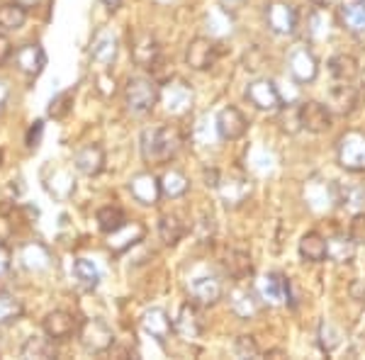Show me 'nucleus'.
Segmentation results:
<instances>
[{
    "instance_id": "nucleus-1",
    "label": "nucleus",
    "mask_w": 365,
    "mask_h": 360,
    "mask_svg": "<svg viewBox=\"0 0 365 360\" xmlns=\"http://www.w3.org/2000/svg\"><path fill=\"white\" fill-rule=\"evenodd\" d=\"M141 158L151 166H163V163L173 161L182 149V134L178 127L161 125V127H149L141 132L139 139Z\"/></svg>"
},
{
    "instance_id": "nucleus-2",
    "label": "nucleus",
    "mask_w": 365,
    "mask_h": 360,
    "mask_svg": "<svg viewBox=\"0 0 365 360\" xmlns=\"http://www.w3.org/2000/svg\"><path fill=\"white\" fill-rule=\"evenodd\" d=\"M161 100V91L151 78H144V76H134V78L127 81L125 86V105L127 112L134 117H144L149 115L151 110L158 105Z\"/></svg>"
},
{
    "instance_id": "nucleus-3",
    "label": "nucleus",
    "mask_w": 365,
    "mask_h": 360,
    "mask_svg": "<svg viewBox=\"0 0 365 360\" xmlns=\"http://www.w3.org/2000/svg\"><path fill=\"white\" fill-rule=\"evenodd\" d=\"M336 161L341 168L351 173H363L365 170V132L351 129L339 139L336 146Z\"/></svg>"
},
{
    "instance_id": "nucleus-4",
    "label": "nucleus",
    "mask_w": 365,
    "mask_h": 360,
    "mask_svg": "<svg viewBox=\"0 0 365 360\" xmlns=\"http://www.w3.org/2000/svg\"><path fill=\"white\" fill-rule=\"evenodd\" d=\"M78 341L88 353H108L115 346V334L105 319H86L78 326Z\"/></svg>"
},
{
    "instance_id": "nucleus-5",
    "label": "nucleus",
    "mask_w": 365,
    "mask_h": 360,
    "mask_svg": "<svg viewBox=\"0 0 365 360\" xmlns=\"http://www.w3.org/2000/svg\"><path fill=\"white\" fill-rule=\"evenodd\" d=\"M263 15H266V25L273 34H280V37L295 34L299 15L290 3H285V0H270V3H266Z\"/></svg>"
},
{
    "instance_id": "nucleus-6",
    "label": "nucleus",
    "mask_w": 365,
    "mask_h": 360,
    "mask_svg": "<svg viewBox=\"0 0 365 360\" xmlns=\"http://www.w3.org/2000/svg\"><path fill=\"white\" fill-rule=\"evenodd\" d=\"M222 44L212 37H195L185 49V63L192 71H210L220 61Z\"/></svg>"
},
{
    "instance_id": "nucleus-7",
    "label": "nucleus",
    "mask_w": 365,
    "mask_h": 360,
    "mask_svg": "<svg viewBox=\"0 0 365 360\" xmlns=\"http://www.w3.org/2000/svg\"><path fill=\"white\" fill-rule=\"evenodd\" d=\"M246 100L261 112H280V108H285L278 86L268 78L251 81V83L246 86Z\"/></svg>"
},
{
    "instance_id": "nucleus-8",
    "label": "nucleus",
    "mask_w": 365,
    "mask_h": 360,
    "mask_svg": "<svg viewBox=\"0 0 365 360\" xmlns=\"http://www.w3.org/2000/svg\"><path fill=\"white\" fill-rule=\"evenodd\" d=\"M161 103H163V108H166L168 115L182 117L192 110L195 93H192L190 83H185V81H168L161 91Z\"/></svg>"
},
{
    "instance_id": "nucleus-9",
    "label": "nucleus",
    "mask_w": 365,
    "mask_h": 360,
    "mask_svg": "<svg viewBox=\"0 0 365 360\" xmlns=\"http://www.w3.org/2000/svg\"><path fill=\"white\" fill-rule=\"evenodd\" d=\"M299 110V127L307 129L309 134H324L331 129V110L322 105L319 100H304L297 105Z\"/></svg>"
},
{
    "instance_id": "nucleus-10",
    "label": "nucleus",
    "mask_w": 365,
    "mask_h": 360,
    "mask_svg": "<svg viewBox=\"0 0 365 360\" xmlns=\"http://www.w3.org/2000/svg\"><path fill=\"white\" fill-rule=\"evenodd\" d=\"M215 129L222 141H237L249 132V120H246V115L239 108L227 105V108H222L217 112Z\"/></svg>"
},
{
    "instance_id": "nucleus-11",
    "label": "nucleus",
    "mask_w": 365,
    "mask_h": 360,
    "mask_svg": "<svg viewBox=\"0 0 365 360\" xmlns=\"http://www.w3.org/2000/svg\"><path fill=\"white\" fill-rule=\"evenodd\" d=\"M361 98H363V88L351 86V81H339L329 91V110L336 112L341 117L353 115V112L361 108Z\"/></svg>"
},
{
    "instance_id": "nucleus-12",
    "label": "nucleus",
    "mask_w": 365,
    "mask_h": 360,
    "mask_svg": "<svg viewBox=\"0 0 365 360\" xmlns=\"http://www.w3.org/2000/svg\"><path fill=\"white\" fill-rule=\"evenodd\" d=\"M287 68L297 83H314L319 76V61L307 46H295L287 56Z\"/></svg>"
},
{
    "instance_id": "nucleus-13",
    "label": "nucleus",
    "mask_w": 365,
    "mask_h": 360,
    "mask_svg": "<svg viewBox=\"0 0 365 360\" xmlns=\"http://www.w3.org/2000/svg\"><path fill=\"white\" fill-rule=\"evenodd\" d=\"M42 331L49 336L51 341L61 344V341H68V339H73V336L78 334V322H76V317L68 314V312L54 309V312H49V314L44 317Z\"/></svg>"
},
{
    "instance_id": "nucleus-14",
    "label": "nucleus",
    "mask_w": 365,
    "mask_h": 360,
    "mask_svg": "<svg viewBox=\"0 0 365 360\" xmlns=\"http://www.w3.org/2000/svg\"><path fill=\"white\" fill-rule=\"evenodd\" d=\"M256 292L261 294L263 302L268 304H282V302H292V290H290V280L282 273H268L258 280Z\"/></svg>"
},
{
    "instance_id": "nucleus-15",
    "label": "nucleus",
    "mask_w": 365,
    "mask_h": 360,
    "mask_svg": "<svg viewBox=\"0 0 365 360\" xmlns=\"http://www.w3.org/2000/svg\"><path fill=\"white\" fill-rule=\"evenodd\" d=\"M129 51H132V58L134 63L141 68H149V71H156L158 66L163 63V54H161V46L151 34H139V37L132 39V46H129Z\"/></svg>"
},
{
    "instance_id": "nucleus-16",
    "label": "nucleus",
    "mask_w": 365,
    "mask_h": 360,
    "mask_svg": "<svg viewBox=\"0 0 365 360\" xmlns=\"http://www.w3.org/2000/svg\"><path fill=\"white\" fill-rule=\"evenodd\" d=\"M129 192H132V197L137 200L139 205H144V207H154L158 205V200L163 197L161 192V180L156 178L154 173H137L132 175V180H129Z\"/></svg>"
},
{
    "instance_id": "nucleus-17",
    "label": "nucleus",
    "mask_w": 365,
    "mask_h": 360,
    "mask_svg": "<svg viewBox=\"0 0 365 360\" xmlns=\"http://www.w3.org/2000/svg\"><path fill=\"white\" fill-rule=\"evenodd\" d=\"M15 66L27 78H37L46 66V51L42 44H22L20 49L13 51Z\"/></svg>"
},
{
    "instance_id": "nucleus-18",
    "label": "nucleus",
    "mask_w": 365,
    "mask_h": 360,
    "mask_svg": "<svg viewBox=\"0 0 365 360\" xmlns=\"http://www.w3.org/2000/svg\"><path fill=\"white\" fill-rule=\"evenodd\" d=\"M187 290H190V302H195L197 307H212L222 299V294H225V285H222L220 277L202 275V277H195Z\"/></svg>"
},
{
    "instance_id": "nucleus-19",
    "label": "nucleus",
    "mask_w": 365,
    "mask_h": 360,
    "mask_svg": "<svg viewBox=\"0 0 365 360\" xmlns=\"http://www.w3.org/2000/svg\"><path fill=\"white\" fill-rule=\"evenodd\" d=\"M173 331L182 336L185 341H192V339H200V336H202L205 324H202V314H200L195 302H187L180 307L178 317H175V322H173Z\"/></svg>"
},
{
    "instance_id": "nucleus-20",
    "label": "nucleus",
    "mask_w": 365,
    "mask_h": 360,
    "mask_svg": "<svg viewBox=\"0 0 365 360\" xmlns=\"http://www.w3.org/2000/svg\"><path fill=\"white\" fill-rule=\"evenodd\" d=\"M146 227L141 222H127L125 227H120L117 232L108 234V249L113 253H125L127 249H132L134 244L144 241Z\"/></svg>"
},
{
    "instance_id": "nucleus-21",
    "label": "nucleus",
    "mask_w": 365,
    "mask_h": 360,
    "mask_svg": "<svg viewBox=\"0 0 365 360\" xmlns=\"http://www.w3.org/2000/svg\"><path fill=\"white\" fill-rule=\"evenodd\" d=\"M215 190H220V197L227 207H239L251 195V182L241 175H229V178H220V185Z\"/></svg>"
},
{
    "instance_id": "nucleus-22",
    "label": "nucleus",
    "mask_w": 365,
    "mask_h": 360,
    "mask_svg": "<svg viewBox=\"0 0 365 360\" xmlns=\"http://www.w3.org/2000/svg\"><path fill=\"white\" fill-rule=\"evenodd\" d=\"M339 20L356 37H365V0H341Z\"/></svg>"
},
{
    "instance_id": "nucleus-23",
    "label": "nucleus",
    "mask_w": 365,
    "mask_h": 360,
    "mask_svg": "<svg viewBox=\"0 0 365 360\" xmlns=\"http://www.w3.org/2000/svg\"><path fill=\"white\" fill-rule=\"evenodd\" d=\"M73 166H76L78 173L88 175V178H93V175H100V173H103V168H105V149L100 144L83 146L81 151H76Z\"/></svg>"
},
{
    "instance_id": "nucleus-24",
    "label": "nucleus",
    "mask_w": 365,
    "mask_h": 360,
    "mask_svg": "<svg viewBox=\"0 0 365 360\" xmlns=\"http://www.w3.org/2000/svg\"><path fill=\"white\" fill-rule=\"evenodd\" d=\"M141 329L156 341H166L173 331V322H170L168 312L161 307H151L141 314Z\"/></svg>"
},
{
    "instance_id": "nucleus-25",
    "label": "nucleus",
    "mask_w": 365,
    "mask_h": 360,
    "mask_svg": "<svg viewBox=\"0 0 365 360\" xmlns=\"http://www.w3.org/2000/svg\"><path fill=\"white\" fill-rule=\"evenodd\" d=\"M299 258L304 263H324L329 258V241L319 232H307L299 239Z\"/></svg>"
},
{
    "instance_id": "nucleus-26",
    "label": "nucleus",
    "mask_w": 365,
    "mask_h": 360,
    "mask_svg": "<svg viewBox=\"0 0 365 360\" xmlns=\"http://www.w3.org/2000/svg\"><path fill=\"white\" fill-rule=\"evenodd\" d=\"M20 258H22V265L32 273H44L54 265V258H51L49 249L39 241H32V244H25L20 251Z\"/></svg>"
},
{
    "instance_id": "nucleus-27",
    "label": "nucleus",
    "mask_w": 365,
    "mask_h": 360,
    "mask_svg": "<svg viewBox=\"0 0 365 360\" xmlns=\"http://www.w3.org/2000/svg\"><path fill=\"white\" fill-rule=\"evenodd\" d=\"M229 304H232V312L241 319H253L261 312V294L253 290H234L229 294Z\"/></svg>"
},
{
    "instance_id": "nucleus-28",
    "label": "nucleus",
    "mask_w": 365,
    "mask_h": 360,
    "mask_svg": "<svg viewBox=\"0 0 365 360\" xmlns=\"http://www.w3.org/2000/svg\"><path fill=\"white\" fill-rule=\"evenodd\" d=\"M222 265L234 280H244L253 273V261L246 251H239V249H225L222 253Z\"/></svg>"
},
{
    "instance_id": "nucleus-29",
    "label": "nucleus",
    "mask_w": 365,
    "mask_h": 360,
    "mask_svg": "<svg viewBox=\"0 0 365 360\" xmlns=\"http://www.w3.org/2000/svg\"><path fill=\"white\" fill-rule=\"evenodd\" d=\"M71 275H73L76 285L83 287V290H88V292L98 290L100 270H98V265L93 261H88V258H76L73 265H71Z\"/></svg>"
},
{
    "instance_id": "nucleus-30",
    "label": "nucleus",
    "mask_w": 365,
    "mask_h": 360,
    "mask_svg": "<svg viewBox=\"0 0 365 360\" xmlns=\"http://www.w3.org/2000/svg\"><path fill=\"white\" fill-rule=\"evenodd\" d=\"M158 180H161L163 197L178 200V197H182V195H187V190H190V180H187V175L182 173V170H178V168L166 170V173H163Z\"/></svg>"
},
{
    "instance_id": "nucleus-31",
    "label": "nucleus",
    "mask_w": 365,
    "mask_h": 360,
    "mask_svg": "<svg viewBox=\"0 0 365 360\" xmlns=\"http://www.w3.org/2000/svg\"><path fill=\"white\" fill-rule=\"evenodd\" d=\"M117 37L113 32H100L96 39H93V46H91V56L96 58L98 63H103V66H108V63H113L117 58Z\"/></svg>"
},
{
    "instance_id": "nucleus-32",
    "label": "nucleus",
    "mask_w": 365,
    "mask_h": 360,
    "mask_svg": "<svg viewBox=\"0 0 365 360\" xmlns=\"http://www.w3.org/2000/svg\"><path fill=\"white\" fill-rule=\"evenodd\" d=\"M329 73L336 81H353L361 73V66H358V58L351 54H336L329 58Z\"/></svg>"
},
{
    "instance_id": "nucleus-33",
    "label": "nucleus",
    "mask_w": 365,
    "mask_h": 360,
    "mask_svg": "<svg viewBox=\"0 0 365 360\" xmlns=\"http://www.w3.org/2000/svg\"><path fill=\"white\" fill-rule=\"evenodd\" d=\"M185 232L187 227L178 215H163L158 220V236H161V241L166 246H175L185 236Z\"/></svg>"
},
{
    "instance_id": "nucleus-34",
    "label": "nucleus",
    "mask_w": 365,
    "mask_h": 360,
    "mask_svg": "<svg viewBox=\"0 0 365 360\" xmlns=\"http://www.w3.org/2000/svg\"><path fill=\"white\" fill-rule=\"evenodd\" d=\"M56 341H51L49 336H29L22 344L20 356L22 358H54L56 356Z\"/></svg>"
},
{
    "instance_id": "nucleus-35",
    "label": "nucleus",
    "mask_w": 365,
    "mask_h": 360,
    "mask_svg": "<svg viewBox=\"0 0 365 360\" xmlns=\"http://www.w3.org/2000/svg\"><path fill=\"white\" fill-rule=\"evenodd\" d=\"M25 22H27L25 5H20L17 0L15 3L0 5V29H3V32H15V29L25 27Z\"/></svg>"
},
{
    "instance_id": "nucleus-36",
    "label": "nucleus",
    "mask_w": 365,
    "mask_h": 360,
    "mask_svg": "<svg viewBox=\"0 0 365 360\" xmlns=\"http://www.w3.org/2000/svg\"><path fill=\"white\" fill-rule=\"evenodd\" d=\"M96 220H98V227H100V232H103V234H113V232H117V229L125 227V224L129 222L125 210L117 207V205H105V207H100Z\"/></svg>"
},
{
    "instance_id": "nucleus-37",
    "label": "nucleus",
    "mask_w": 365,
    "mask_h": 360,
    "mask_svg": "<svg viewBox=\"0 0 365 360\" xmlns=\"http://www.w3.org/2000/svg\"><path fill=\"white\" fill-rule=\"evenodd\" d=\"M73 98H76V88L56 93V96L49 100V105H46V115H49L51 120H66L71 115V110H73Z\"/></svg>"
},
{
    "instance_id": "nucleus-38",
    "label": "nucleus",
    "mask_w": 365,
    "mask_h": 360,
    "mask_svg": "<svg viewBox=\"0 0 365 360\" xmlns=\"http://www.w3.org/2000/svg\"><path fill=\"white\" fill-rule=\"evenodd\" d=\"M336 202L356 212L365 210V185H336Z\"/></svg>"
},
{
    "instance_id": "nucleus-39",
    "label": "nucleus",
    "mask_w": 365,
    "mask_h": 360,
    "mask_svg": "<svg viewBox=\"0 0 365 360\" xmlns=\"http://www.w3.org/2000/svg\"><path fill=\"white\" fill-rule=\"evenodd\" d=\"M329 241V258L336 263H351L353 253H356V244L351 241V236H334Z\"/></svg>"
},
{
    "instance_id": "nucleus-40",
    "label": "nucleus",
    "mask_w": 365,
    "mask_h": 360,
    "mask_svg": "<svg viewBox=\"0 0 365 360\" xmlns=\"http://www.w3.org/2000/svg\"><path fill=\"white\" fill-rule=\"evenodd\" d=\"M22 314H25V307L13 294H0V326L3 324H13Z\"/></svg>"
},
{
    "instance_id": "nucleus-41",
    "label": "nucleus",
    "mask_w": 365,
    "mask_h": 360,
    "mask_svg": "<svg viewBox=\"0 0 365 360\" xmlns=\"http://www.w3.org/2000/svg\"><path fill=\"white\" fill-rule=\"evenodd\" d=\"M341 339H344V334H341L331 322L319 324V346H322L324 353H331L334 348L341 344Z\"/></svg>"
},
{
    "instance_id": "nucleus-42",
    "label": "nucleus",
    "mask_w": 365,
    "mask_h": 360,
    "mask_svg": "<svg viewBox=\"0 0 365 360\" xmlns=\"http://www.w3.org/2000/svg\"><path fill=\"white\" fill-rule=\"evenodd\" d=\"M234 353H237L239 358H258L261 356V348H258L256 339L253 336H239L237 341H234Z\"/></svg>"
},
{
    "instance_id": "nucleus-43",
    "label": "nucleus",
    "mask_w": 365,
    "mask_h": 360,
    "mask_svg": "<svg viewBox=\"0 0 365 360\" xmlns=\"http://www.w3.org/2000/svg\"><path fill=\"white\" fill-rule=\"evenodd\" d=\"M349 236L356 246H365V210L356 212L349 224Z\"/></svg>"
},
{
    "instance_id": "nucleus-44",
    "label": "nucleus",
    "mask_w": 365,
    "mask_h": 360,
    "mask_svg": "<svg viewBox=\"0 0 365 360\" xmlns=\"http://www.w3.org/2000/svg\"><path fill=\"white\" fill-rule=\"evenodd\" d=\"M42 134H44V122L37 120L27 132V149H37L39 141H42Z\"/></svg>"
},
{
    "instance_id": "nucleus-45",
    "label": "nucleus",
    "mask_w": 365,
    "mask_h": 360,
    "mask_svg": "<svg viewBox=\"0 0 365 360\" xmlns=\"http://www.w3.org/2000/svg\"><path fill=\"white\" fill-rule=\"evenodd\" d=\"M13 234H15V227H13V222H10V217L0 215V246H8Z\"/></svg>"
},
{
    "instance_id": "nucleus-46",
    "label": "nucleus",
    "mask_w": 365,
    "mask_h": 360,
    "mask_svg": "<svg viewBox=\"0 0 365 360\" xmlns=\"http://www.w3.org/2000/svg\"><path fill=\"white\" fill-rule=\"evenodd\" d=\"M13 56V44H10V39H8V34L0 29V66H3L8 58Z\"/></svg>"
},
{
    "instance_id": "nucleus-47",
    "label": "nucleus",
    "mask_w": 365,
    "mask_h": 360,
    "mask_svg": "<svg viewBox=\"0 0 365 360\" xmlns=\"http://www.w3.org/2000/svg\"><path fill=\"white\" fill-rule=\"evenodd\" d=\"M10 270V251L8 246H0V277L8 275Z\"/></svg>"
},
{
    "instance_id": "nucleus-48",
    "label": "nucleus",
    "mask_w": 365,
    "mask_h": 360,
    "mask_svg": "<svg viewBox=\"0 0 365 360\" xmlns=\"http://www.w3.org/2000/svg\"><path fill=\"white\" fill-rule=\"evenodd\" d=\"M8 98H10V88H8V83L0 81V112L5 110V105H8Z\"/></svg>"
},
{
    "instance_id": "nucleus-49",
    "label": "nucleus",
    "mask_w": 365,
    "mask_h": 360,
    "mask_svg": "<svg viewBox=\"0 0 365 360\" xmlns=\"http://www.w3.org/2000/svg\"><path fill=\"white\" fill-rule=\"evenodd\" d=\"M314 8H319V10H327V8H334V5L339 3V0H309Z\"/></svg>"
},
{
    "instance_id": "nucleus-50",
    "label": "nucleus",
    "mask_w": 365,
    "mask_h": 360,
    "mask_svg": "<svg viewBox=\"0 0 365 360\" xmlns=\"http://www.w3.org/2000/svg\"><path fill=\"white\" fill-rule=\"evenodd\" d=\"M100 3H103L105 8L110 10V13H115V10H120V8H122V0H100Z\"/></svg>"
},
{
    "instance_id": "nucleus-51",
    "label": "nucleus",
    "mask_w": 365,
    "mask_h": 360,
    "mask_svg": "<svg viewBox=\"0 0 365 360\" xmlns=\"http://www.w3.org/2000/svg\"><path fill=\"white\" fill-rule=\"evenodd\" d=\"M20 5H25V8H32V5H37L39 0H17Z\"/></svg>"
},
{
    "instance_id": "nucleus-52",
    "label": "nucleus",
    "mask_w": 365,
    "mask_h": 360,
    "mask_svg": "<svg viewBox=\"0 0 365 360\" xmlns=\"http://www.w3.org/2000/svg\"><path fill=\"white\" fill-rule=\"evenodd\" d=\"M361 88H363V91H365V71H363V73H361Z\"/></svg>"
},
{
    "instance_id": "nucleus-53",
    "label": "nucleus",
    "mask_w": 365,
    "mask_h": 360,
    "mask_svg": "<svg viewBox=\"0 0 365 360\" xmlns=\"http://www.w3.org/2000/svg\"><path fill=\"white\" fill-rule=\"evenodd\" d=\"M3 158H5V156H3V149H0V166H3Z\"/></svg>"
},
{
    "instance_id": "nucleus-54",
    "label": "nucleus",
    "mask_w": 365,
    "mask_h": 360,
    "mask_svg": "<svg viewBox=\"0 0 365 360\" xmlns=\"http://www.w3.org/2000/svg\"><path fill=\"white\" fill-rule=\"evenodd\" d=\"M227 3H232V5H234V3H241V0H227Z\"/></svg>"
},
{
    "instance_id": "nucleus-55",
    "label": "nucleus",
    "mask_w": 365,
    "mask_h": 360,
    "mask_svg": "<svg viewBox=\"0 0 365 360\" xmlns=\"http://www.w3.org/2000/svg\"><path fill=\"white\" fill-rule=\"evenodd\" d=\"M0 344H3V334H0Z\"/></svg>"
}]
</instances>
